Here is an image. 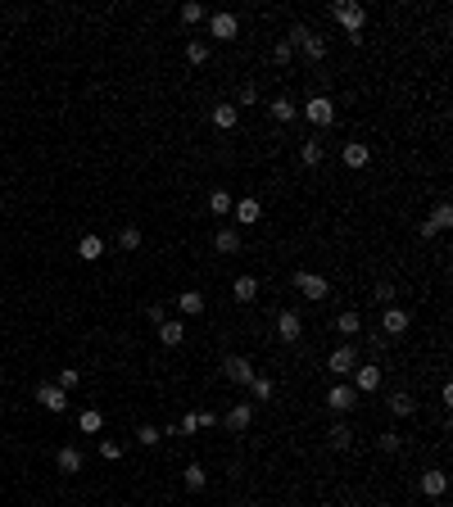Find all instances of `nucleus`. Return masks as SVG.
<instances>
[{
    "mask_svg": "<svg viewBox=\"0 0 453 507\" xmlns=\"http://www.w3.org/2000/svg\"><path fill=\"white\" fill-rule=\"evenodd\" d=\"M286 41H290V50H299V55H304V59H313V64H322V59H327V41H322L318 32L309 28V23H295Z\"/></svg>",
    "mask_w": 453,
    "mask_h": 507,
    "instance_id": "1",
    "label": "nucleus"
},
{
    "mask_svg": "<svg viewBox=\"0 0 453 507\" xmlns=\"http://www.w3.org/2000/svg\"><path fill=\"white\" fill-rule=\"evenodd\" d=\"M331 19L340 23V28L349 32V41H363V23H367V10L363 5H358V0H336V5H331Z\"/></svg>",
    "mask_w": 453,
    "mask_h": 507,
    "instance_id": "2",
    "label": "nucleus"
},
{
    "mask_svg": "<svg viewBox=\"0 0 453 507\" xmlns=\"http://www.w3.org/2000/svg\"><path fill=\"white\" fill-rule=\"evenodd\" d=\"M299 114L309 118L313 127H322V132H327V127H336V105H331V96H318V91L299 105Z\"/></svg>",
    "mask_w": 453,
    "mask_h": 507,
    "instance_id": "3",
    "label": "nucleus"
},
{
    "mask_svg": "<svg viewBox=\"0 0 453 507\" xmlns=\"http://www.w3.org/2000/svg\"><path fill=\"white\" fill-rule=\"evenodd\" d=\"M290 286H295L304 299H313V304H322V299L331 295V281L318 277V272H295V277H290Z\"/></svg>",
    "mask_w": 453,
    "mask_h": 507,
    "instance_id": "4",
    "label": "nucleus"
},
{
    "mask_svg": "<svg viewBox=\"0 0 453 507\" xmlns=\"http://www.w3.org/2000/svg\"><path fill=\"white\" fill-rule=\"evenodd\" d=\"M222 376H227L232 385H245V390H250V381H254L259 372H254V363H250L245 354H227V358H222Z\"/></svg>",
    "mask_w": 453,
    "mask_h": 507,
    "instance_id": "5",
    "label": "nucleus"
},
{
    "mask_svg": "<svg viewBox=\"0 0 453 507\" xmlns=\"http://www.w3.org/2000/svg\"><path fill=\"white\" fill-rule=\"evenodd\" d=\"M327 408L336 412V417H349V412L358 408V390L349 381H340V385H331V394H327Z\"/></svg>",
    "mask_w": 453,
    "mask_h": 507,
    "instance_id": "6",
    "label": "nucleus"
},
{
    "mask_svg": "<svg viewBox=\"0 0 453 507\" xmlns=\"http://www.w3.org/2000/svg\"><path fill=\"white\" fill-rule=\"evenodd\" d=\"M354 367H358V354H354V345H340V349H331V358H327V372H331V376L349 381V376H354Z\"/></svg>",
    "mask_w": 453,
    "mask_h": 507,
    "instance_id": "7",
    "label": "nucleus"
},
{
    "mask_svg": "<svg viewBox=\"0 0 453 507\" xmlns=\"http://www.w3.org/2000/svg\"><path fill=\"white\" fill-rule=\"evenodd\" d=\"M449 227H453V204H449V200H440V204L431 209V218L422 222V240L440 236V231H449Z\"/></svg>",
    "mask_w": 453,
    "mask_h": 507,
    "instance_id": "8",
    "label": "nucleus"
},
{
    "mask_svg": "<svg viewBox=\"0 0 453 507\" xmlns=\"http://www.w3.org/2000/svg\"><path fill=\"white\" fill-rule=\"evenodd\" d=\"M209 32H213L218 41H236V37H241V19H236L232 10H218V14L209 19Z\"/></svg>",
    "mask_w": 453,
    "mask_h": 507,
    "instance_id": "9",
    "label": "nucleus"
},
{
    "mask_svg": "<svg viewBox=\"0 0 453 507\" xmlns=\"http://www.w3.org/2000/svg\"><path fill=\"white\" fill-rule=\"evenodd\" d=\"M408 326H413V317H408V313H404V308H399V304L381 308V331H386L390 340H399V335H404Z\"/></svg>",
    "mask_w": 453,
    "mask_h": 507,
    "instance_id": "10",
    "label": "nucleus"
},
{
    "mask_svg": "<svg viewBox=\"0 0 453 507\" xmlns=\"http://www.w3.org/2000/svg\"><path fill=\"white\" fill-rule=\"evenodd\" d=\"M277 335H281V345H299V335H304V322H299L295 308H281V313H277Z\"/></svg>",
    "mask_w": 453,
    "mask_h": 507,
    "instance_id": "11",
    "label": "nucleus"
},
{
    "mask_svg": "<svg viewBox=\"0 0 453 507\" xmlns=\"http://www.w3.org/2000/svg\"><path fill=\"white\" fill-rule=\"evenodd\" d=\"M354 390H358V394L381 390V367H376V363H358V367H354Z\"/></svg>",
    "mask_w": 453,
    "mask_h": 507,
    "instance_id": "12",
    "label": "nucleus"
},
{
    "mask_svg": "<svg viewBox=\"0 0 453 507\" xmlns=\"http://www.w3.org/2000/svg\"><path fill=\"white\" fill-rule=\"evenodd\" d=\"M37 403H41L46 412H64V408H68V394L59 390L55 381H46V385H37Z\"/></svg>",
    "mask_w": 453,
    "mask_h": 507,
    "instance_id": "13",
    "label": "nucleus"
},
{
    "mask_svg": "<svg viewBox=\"0 0 453 507\" xmlns=\"http://www.w3.org/2000/svg\"><path fill=\"white\" fill-rule=\"evenodd\" d=\"M250 421H254V403H236V408L222 417V426H227L232 435H245V431H250Z\"/></svg>",
    "mask_w": 453,
    "mask_h": 507,
    "instance_id": "14",
    "label": "nucleus"
},
{
    "mask_svg": "<svg viewBox=\"0 0 453 507\" xmlns=\"http://www.w3.org/2000/svg\"><path fill=\"white\" fill-rule=\"evenodd\" d=\"M232 218L241 222V227H254V222L263 218V204L254 200V195H245V200H236V204H232Z\"/></svg>",
    "mask_w": 453,
    "mask_h": 507,
    "instance_id": "15",
    "label": "nucleus"
},
{
    "mask_svg": "<svg viewBox=\"0 0 453 507\" xmlns=\"http://www.w3.org/2000/svg\"><path fill=\"white\" fill-rule=\"evenodd\" d=\"M55 467L64 471V476H78V471L87 467V458H82V449H73V444H64V449L55 453Z\"/></svg>",
    "mask_w": 453,
    "mask_h": 507,
    "instance_id": "16",
    "label": "nucleus"
},
{
    "mask_svg": "<svg viewBox=\"0 0 453 507\" xmlns=\"http://www.w3.org/2000/svg\"><path fill=\"white\" fill-rule=\"evenodd\" d=\"M417 489H422L426 498H444V489H449V476H444V471H422V480H417Z\"/></svg>",
    "mask_w": 453,
    "mask_h": 507,
    "instance_id": "17",
    "label": "nucleus"
},
{
    "mask_svg": "<svg viewBox=\"0 0 453 507\" xmlns=\"http://www.w3.org/2000/svg\"><path fill=\"white\" fill-rule=\"evenodd\" d=\"M340 159H345V168H367V163H372V150H367L363 141H349V145H340Z\"/></svg>",
    "mask_w": 453,
    "mask_h": 507,
    "instance_id": "18",
    "label": "nucleus"
},
{
    "mask_svg": "<svg viewBox=\"0 0 453 507\" xmlns=\"http://www.w3.org/2000/svg\"><path fill=\"white\" fill-rule=\"evenodd\" d=\"M78 259H82V263H100V259H105V240H100L96 231L78 240Z\"/></svg>",
    "mask_w": 453,
    "mask_h": 507,
    "instance_id": "19",
    "label": "nucleus"
},
{
    "mask_svg": "<svg viewBox=\"0 0 453 507\" xmlns=\"http://www.w3.org/2000/svg\"><path fill=\"white\" fill-rule=\"evenodd\" d=\"M209 123L218 127V132H232V127L241 123V114H236V105H213L209 109Z\"/></svg>",
    "mask_w": 453,
    "mask_h": 507,
    "instance_id": "20",
    "label": "nucleus"
},
{
    "mask_svg": "<svg viewBox=\"0 0 453 507\" xmlns=\"http://www.w3.org/2000/svg\"><path fill=\"white\" fill-rule=\"evenodd\" d=\"M232 299H236V304H250V299H259V281H254L250 272H245V277H236V281H232Z\"/></svg>",
    "mask_w": 453,
    "mask_h": 507,
    "instance_id": "21",
    "label": "nucleus"
},
{
    "mask_svg": "<svg viewBox=\"0 0 453 507\" xmlns=\"http://www.w3.org/2000/svg\"><path fill=\"white\" fill-rule=\"evenodd\" d=\"M213 249H218V254H241V231H236V227H222L218 236H213Z\"/></svg>",
    "mask_w": 453,
    "mask_h": 507,
    "instance_id": "22",
    "label": "nucleus"
},
{
    "mask_svg": "<svg viewBox=\"0 0 453 507\" xmlns=\"http://www.w3.org/2000/svg\"><path fill=\"white\" fill-rule=\"evenodd\" d=\"M268 114L277 118V123H295V118H299V105H295V100H286V96H277V100L268 105Z\"/></svg>",
    "mask_w": 453,
    "mask_h": 507,
    "instance_id": "23",
    "label": "nucleus"
},
{
    "mask_svg": "<svg viewBox=\"0 0 453 507\" xmlns=\"http://www.w3.org/2000/svg\"><path fill=\"white\" fill-rule=\"evenodd\" d=\"M159 340H164L168 349H177V345H182V340H186V326L168 317V322H159Z\"/></svg>",
    "mask_w": 453,
    "mask_h": 507,
    "instance_id": "24",
    "label": "nucleus"
},
{
    "mask_svg": "<svg viewBox=\"0 0 453 507\" xmlns=\"http://www.w3.org/2000/svg\"><path fill=\"white\" fill-rule=\"evenodd\" d=\"M78 426H82V435H100V431H105V412H100V408H82Z\"/></svg>",
    "mask_w": 453,
    "mask_h": 507,
    "instance_id": "25",
    "label": "nucleus"
},
{
    "mask_svg": "<svg viewBox=\"0 0 453 507\" xmlns=\"http://www.w3.org/2000/svg\"><path fill=\"white\" fill-rule=\"evenodd\" d=\"M390 412H395V417H413V412H417V399H413L408 390H395V394H390Z\"/></svg>",
    "mask_w": 453,
    "mask_h": 507,
    "instance_id": "26",
    "label": "nucleus"
},
{
    "mask_svg": "<svg viewBox=\"0 0 453 507\" xmlns=\"http://www.w3.org/2000/svg\"><path fill=\"white\" fill-rule=\"evenodd\" d=\"M177 308H182L186 317H200L204 313V295L200 290H182V295H177Z\"/></svg>",
    "mask_w": 453,
    "mask_h": 507,
    "instance_id": "27",
    "label": "nucleus"
},
{
    "mask_svg": "<svg viewBox=\"0 0 453 507\" xmlns=\"http://www.w3.org/2000/svg\"><path fill=\"white\" fill-rule=\"evenodd\" d=\"M327 435H331V449H349V444H354V426H349L345 417H340V421L331 426Z\"/></svg>",
    "mask_w": 453,
    "mask_h": 507,
    "instance_id": "28",
    "label": "nucleus"
},
{
    "mask_svg": "<svg viewBox=\"0 0 453 507\" xmlns=\"http://www.w3.org/2000/svg\"><path fill=\"white\" fill-rule=\"evenodd\" d=\"M331 326H336V331H340V335H345V340H349V335H358V326H363V317H358V308H349V313H340V317H336V322H331Z\"/></svg>",
    "mask_w": 453,
    "mask_h": 507,
    "instance_id": "29",
    "label": "nucleus"
},
{
    "mask_svg": "<svg viewBox=\"0 0 453 507\" xmlns=\"http://www.w3.org/2000/svg\"><path fill=\"white\" fill-rule=\"evenodd\" d=\"M322 154H327V150H322L318 141H304V145H299V163H304V168H318Z\"/></svg>",
    "mask_w": 453,
    "mask_h": 507,
    "instance_id": "30",
    "label": "nucleus"
},
{
    "mask_svg": "<svg viewBox=\"0 0 453 507\" xmlns=\"http://www.w3.org/2000/svg\"><path fill=\"white\" fill-rule=\"evenodd\" d=\"M182 480H186V489H204V485H209V471H204L200 462H191V467L182 471Z\"/></svg>",
    "mask_w": 453,
    "mask_h": 507,
    "instance_id": "31",
    "label": "nucleus"
},
{
    "mask_svg": "<svg viewBox=\"0 0 453 507\" xmlns=\"http://www.w3.org/2000/svg\"><path fill=\"white\" fill-rule=\"evenodd\" d=\"M232 204H236V200H232L227 191H213V195H209V213H218V218H227V213H232Z\"/></svg>",
    "mask_w": 453,
    "mask_h": 507,
    "instance_id": "32",
    "label": "nucleus"
},
{
    "mask_svg": "<svg viewBox=\"0 0 453 507\" xmlns=\"http://www.w3.org/2000/svg\"><path fill=\"white\" fill-rule=\"evenodd\" d=\"M159 440H164V431H159V426H136V444H145V449H155Z\"/></svg>",
    "mask_w": 453,
    "mask_h": 507,
    "instance_id": "33",
    "label": "nucleus"
},
{
    "mask_svg": "<svg viewBox=\"0 0 453 507\" xmlns=\"http://www.w3.org/2000/svg\"><path fill=\"white\" fill-rule=\"evenodd\" d=\"M395 295H399V290L390 286V281H376V290H372V299H376L381 308H390V304H395Z\"/></svg>",
    "mask_w": 453,
    "mask_h": 507,
    "instance_id": "34",
    "label": "nucleus"
},
{
    "mask_svg": "<svg viewBox=\"0 0 453 507\" xmlns=\"http://www.w3.org/2000/svg\"><path fill=\"white\" fill-rule=\"evenodd\" d=\"M78 381H82V372H78V367H64V372L55 376V385H59L64 394H68V390H78Z\"/></svg>",
    "mask_w": 453,
    "mask_h": 507,
    "instance_id": "35",
    "label": "nucleus"
},
{
    "mask_svg": "<svg viewBox=\"0 0 453 507\" xmlns=\"http://www.w3.org/2000/svg\"><path fill=\"white\" fill-rule=\"evenodd\" d=\"M272 390H277V385H272L268 376H254V381H250V394H254V399H272Z\"/></svg>",
    "mask_w": 453,
    "mask_h": 507,
    "instance_id": "36",
    "label": "nucleus"
},
{
    "mask_svg": "<svg viewBox=\"0 0 453 507\" xmlns=\"http://www.w3.org/2000/svg\"><path fill=\"white\" fill-rule=\"evenodd\" d=\"M204 14H209V10H204L200 0H186V5H182V23H200Z\"/></svg>",
    "mask_w": 453,
    "mask_h": 507,
    "instance_id": "37",
    "label": "nucleus"
},
{
    "mask_svg": "<svg viewBox=\"0 0 453 507\" xmlns=\"http://www.w3.org/2000/svg\"><path fill=\"white\" fill-rule=\"evenodd\" d=\"M250 105H259V87H254V82H245L241 96H236V109H250Z\"/></svg>",
    "mask_w": 453,
    "mask_h": 507,
    "instance_id": "38",
    "label": "nucleus"
},
{
    "mask_svg": "<svg viewBox=\"0 0 453 507\" xmlns=\"http://www.w3.org/2000/svg\"><path fill=\"white\" fill-rule=\"evenodd\" d=\"M118 245L123 249H141V227H123L118 231Z\"/></svg>",
    "mask_w": 453,
    "mask_h": 507,
    "instance_id": "39",
    "label": "nucleus"
},
{
    "mask_svg": "<svg viewBox=\"0 0 453 507\" xmlns=\"http://www.w3.org/2000/svg\"><path fill=\"white\" fill-rule=\"evenodd\" d=\"M186 59H191V64H209V46H204V41H191V46H186Z\"/></svg>",
    "mask_w": 453,
    "mask_h": 507,
    "instance_id": "40",
    "label": "nucleus"
},
{
    "mask_svg": "<svg viewBox=\"0 0 453 507\" xmlns=\"http://www.w3.org/2000/svg\"><path fill=\"white\" fill-rule=\"evenodd\" d=\"M100 458H105V462H118V458H123V444H118V440H100Z\"/></svg>",
    "mask_w": 453,
    "mask_h": 507,
    "instance_id": "41",
    "label": "nucleus"
},
{
    "mask_svg": "<svg viewBox=\"0 0 453 507\" xmlns=\"http://www.w3.org/2000/svg\"><path fill=\"white\" fill-rule=\"evenodd\" d=\"M191 431H200V412H186V417L177 421V431H173V435H191Z\"/></svg>",
    "mask_w": 453,
    "mask_h": 507,
    "instance_id": "42",
    "label": "nucleus"
},
{
    "mask_svg": "<svg viewBox=\"0 0 453 507\" xmlns=\"http://www.w3.org/2000/svg\"><path fill=\"white\" fill-rule=\"evenodd\" d=\"M272 59H277V64H281V68H286V64H290V59H295V50H290V41H286V37H281V41H277V50H272Z\"/></svg>",
    "mask_w": 453,
    "mask_h": 507,
    "instance_id": "43",
    "label": "nucleus"
},
{
    "mask_svg": "<svg viewBox=\"0 0 453 507\" xmlns=\"http://www.w3.org/2000/svg\"><path fill=\"white\" fill-rule=\"evenodd\" d=\"M145 317H150V322H168V308L164 304H150V308H145Z\"/></svg>",
    "mask_w": 453,
    "mask_h": 507,
    "instance_id": "44",
    "label": "nucleus"
},
{
    "mask_svg": "<svg viewBox=\"0 0 453 507\" xmlns=\"http://www.w3.org/2000/svg\"><path fill=\"white\" fill-rule=\"evenodd\" d=\"M376 444H381V453H395V449H399V435H381Z\"/></svg>",
    "mask_w": 453,
    "mask_h": 507,
    "instance_id": "45",
    "label": "nucleus"
},
{
    "mask_svg": "<svg viewBox=\"0 0 453 507\" xmlns=\"http://www.w3.org/2000/svg\"><path fill=\"white\" fill-rule=\"evenodd\" d=\"M349 507H363V503H349Z\"/></svg>",
    "mask_w": 453,
    "mask_h": 507,
    "instance_id": "46",
    "label": "nucleus"
}]
</instances>
